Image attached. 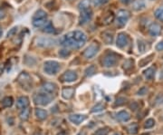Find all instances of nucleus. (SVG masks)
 <instances>
[{"mask_svg":"<svg viewBox=\"0 0 163 135\" xmlns=\"http://www.w3.org/2000/svg\"><path fill=\"white\" fill-rule=\"evenodd\" d=\"M86 39H87V36L82 31L75 30V31H73V32H70L64 35L61 38L60 44L65 47L78 49V48H81L84 45Z\"/></svg>","mask_w":163,"mask_h":135,"instance_id":"obj_1","label":"nucleus"},{"mask_svg":"<svg viewBox=\"0 0 163 135\" xmlns=\"http://www.w3.org/2000/svg\"><path fill=\"white\" fill-rule=\"evenodd\" d=\"M17 82L22 86V88L25 89L26 91H30L33 88L32 78L26 72H23L19 75V76L17 78Z\"/></svg>","mask_w":163,"mask_h":135,"instance_id":"obj_2","label":"nucleus"},{"mask_svg":"<svg viewBox=\"0 0 163 135\" xmlns=\"http://www.w3.org/2000/svg\"><path fill=\"white\" fill-rule=\"evenodd\" d=\"M60 70V64L56 61H46L44 64V71L48 75H54Z\"/></svg>","mask_w":163,"mask_h":135,"instance_id":"obj_3","label":"nucleus"},{"mask_svg":"<svg viewBox=\"0 0 163 135\" xmlns=\"http://www.w3.org/2000/svg\"><path fill=\"white\" fill-rule=\"evenodd\" d=\"M52 98L46 93H37L34 96V102L37 105H47L51 103Z\"/></svg>","mask_w":163,"mask_h":135,"instance_id":"obj_4","label":"nucleus"},{"mask_svg":"<svg viewBox=\"0 0 163 135\" xmlns=\"http://www.w3.org/2000/svg\"><path fill=\"white\" fill-rule=\"evenodd\" d=\"M117 62H118V55L114 53H110L103 57L102 64H103V66L109 68V67L114 66L117 64Z\"/></svg>","mask_w":163,"mask_h":135,"instance_id":"obj_5","label":"nucleus"},{"mask_svg":"<svg viewBox=\"0 0 163 135\" xmlns=\"http://www.w3.org/2000/svg\"><path fill=\"white\" fill-rule=\"evenodd\" d=\"M131 16V13L128 10L121 9L117 13V23L120 27L124 26Z\"/></svg>","mask_w":163,"mask_h":135,"instance_id":"obj_6","label":"nucleus"},{"mask_svg":"<svg viewBox=\"0 0 163 135\" xmlns=\"http://www.w3.org/2000/svg\"><path fill=\"white\" fill-rule=\"evenodd\" d=\"M57 41L53 38L48 37H39L36 39V45L40 47H51L55 46Z\"/></svg>","mask_w":163,"mask_h":135,"instance_id":"obj_7","label":"nucleus"},{"mask_svg":"<svg viewBox=\"0 0 163 135\" xmlns=\"http://www.w3.org/2000/svg\"><path fill=\"white\" fill-rule=\"evenodd\" d=\"M92 17V11L91 8L82 10L81 14H80V17H79V23H80V25L87 24L88 22L91 21Z\"/></svg>","mask_w":163,"mask_h":135,"instance_id":"obj_8","label":"nucleus"},{"mask_svg":"<svg viewBox=\"0 0 163 135\" xmlns=\"http://www.w3.org/2000/svg\"><path fill=\"white\" fill-rule=\"evenodd\" d=\"M98 51H99V46L97 44H92L85 49V51L83 52L82 54L86 59H92L98 53Z\"/></svg>","mask_w":163,"mask_h":135,"instance_id":"obj_9","label":"nucleus"},{"mask_svg":"<svg viewBox=\"0 0 163 135\" xmlns=\"http://www.w3.org/2000/svg\"><path fill=\"white\" fill-rule=\"evenodd\" d=\"M78 78V75L74 71H67L63 73V75L61 76V81L63 82H75Z\"/></svg>","mask_w":163,"mask_h":135,"instance_id":"obj_10","label":"nucleus"},{"mask_svg":"<svg viewBox=\"0 0 163 135\" xmlns=\"http://www.w3.org/2000/svg\"><path fill=\"white\" fill-rule=\"evenodd\" d=\"M129 43V37L125 33H120L117 36L116 46L120 48H124Z\"/></svg>","mask_w":163,"mask_h":135,"instance_id":"obj_11","label":"nucleus"},{"mask_svg":"<svg viewBox=\"0 0 163 135\" xmlns=\"http://www.w3.org/2000/svg\"><path fill=\"white\" fill-rule=\"evenodd\" d=\"M162 27L158 23H152L149 27V32L152 36H157L161 33Z\"/></svg>","mask_w":163,"mask_h":135,"instance_id":"obj_12","label":"nucleus"},{"mask_svg":"<svg viewBox=\"0 0 163 135\" xmlns=\"http://www.w3.org/2000/svg\"><path fill=\"white\" fill-rule=\"evenodd\" d=\"M86 115L83 114H72L69 116V120L76 125H79L84 120H86Z\"/></svg>","mask_w":163,"mask_h":135,"instance_id":"obj_13","label":"nucleus"},{"mask_svg":"<svg viewBox=\"0 0 163 135\" xmlns=\"http://www.w3.org/2000/svg\"><path fill=\"white\" fill-rule=\"evenodd\" d=\"M29 105V99L27 96H21L16 100V107L20 110L26 109Z\"/></svg>","mask_w":163,"mask_h":135,"instance_id":"obj_14","label":"nucleus"},{"mask_svg":"<svg viewBox=\"0 0 163 135\" xmlns=\"http://www.w3.org/2000/svg\"><path fill=\"white\" fill-rule=\"evenodd\" d=\"M116 118L118 121L120 122H128L130 119H131V115L128 111H119L117 114H116Z\"/></svg>","mask_w":163,"mask_h":135,"instance_id":"obj_15","label":"nucleus"},{"mask_svg":"<svg viewBox=\"0 0 163 135\" xmlns=\"http://www.w3.org/2000/svg\"><path fill=\"white\" fill-rule=\"evenodd\" d=\"M102 38L103 42L107 45H110L113 41V32L110 31H105L102 34Z\"/></svg>","mask_w":163,"mask_h":135,"instance_id":"obj_16","label":"nucleus"},{"mask_svg":"<svg viewBox=\"0 0 163 135\" xmlns=\"http://www.w3.org/2000/svg\"><path fill=\"white\" fill-rule=\"evenodd\" d=\"M42 89L46 93H54L56 91V85L53 82H45L42 86Z\"/></svg>","mask_w":163,"mask_h":135,"instance_id":"obj_17","label":"nucleus"},{"mask_svg":"<svg viewBox=\"0 0 163 135\" xmlns=\"http://www.w3.org/2000/svg\"><path fill=\"white\" fill-rule=\"evenodd\" d=\"M74 88L67 87V88H63V91H62V95L66 100L71 99L74 96Z\"/></svg>","mask_w":163,"mask_h":135,"instance_id":"obj_18","label":"nucleus"},{"mask_svg":"<svg viewBox=\"0 0 163 135\" xmlns=\"http://www.w3.org/2000/svg\"><path fill=\"white\" fill-rule=\"evenodd\" d=\"M13 103H14V100L12 97L10 96H6L5 97L2 102H1V105L4 107V108H8V107H11L13 105Z\"/></svg>","mask_w":163,"mask_h":135,"instance_id":"obj_19","label":"nucleus"},{"mask_svg":"<svg viewBox=\"0 0 163 135\" xmlns=\"http://www.w3.org/2000/svg\"><path fill=\"white\" fill-rule=\"evenodd\" d=\"M47 18H43V19H34L33 20V26L36 28H43L47 23Z\"/></svg>","mask_w":163,"mask_h":135,"instance_id":"obj_20","label":"nucleus"},{"mask_svg":"<svg viewBox=\"0 0 163 135\" xmlns=\"http://www.w3.org/2000/svg\"><path fill=\"white\" fill-rule=\"evenodd\" d=\"M155 75V68L154 67H150L147 70L144 71V76L147 80H151Z\"/></svg>","mask_w":163,"mask_h":135,"instance_id":"obj_21","label":"nucleus"},{"mask_svg":"<svg viewBox=\"0 0 163 135\" xmlns=\"http://www.w3.org/2000/svg\"><path fill=\"white\" fill-rule=\"evenodd\" d=\"M35 116H36L39 120L43 121V120H45V119L47 118V112H46V111H45V110L36 109V110H35Z\"/></svg>","mask_w":163,"mask_h":135,"instance_id":"obj_22","label":"nucleus"},{"mask_svg":"<svg viewBox=\"0 0 163 135\" xmlns=\"http://www.w3.org/2000/svg\"><path fill=\"white\" fill-rule=\"evenodd\" d=\"M42 30H43V32H45V33H47V34H53L55 32V29H54V26H53V24L50 22V21H48L46 24H45V26L42 28Z\"/></svg>","mask_w":163,"mask_h":135,"instance_id":"obj_23","label":"nucleus"},{"mask_svg":"<svg viewBox=\"0 0 163 135\" xmlns=\"http://www.w3.org/2000/svg\"><path fill=\"white\" fill-rule=\"evenodd\" d=\"M43 18H47V14L42 9L36 11L35 14L33 16V20H34V19H43Z\"/></svg>","mask_w":163,"mask_h":135,"instance_id":"obj_24","label":"nucleus"},{"mask_svg":"<svg viewBox=\"0 0 163 135\" xmlns=\"http://www.w3.org/2000/svg\"><path fill=\"white\" fill-rule=\"evenodd\" d=\"M126 129H127V131H128V133H129L130 134H136V133H138L139 126H138L137 123L133 122V123L128 125V126L126 127Z\"/></svg>","mask_w":163,"mask_h":135,"instance_id":"obj_25","label":"nucleus"},{"mask_svg":"<svg viewBox=\"0 0 163 135\" xmlns=\"http://www.w3.org/2000/svg\"><path fill=\"white\" fill-rule=\"evenodd\" d=\"M30 112H31V110L29 108H26L22 110V112L20 113V119L23 120V121H27L29 119V116H30Z\"/></svg>","mask_w":163,"mask_h":135,"instance_id":"obj_26","label":"nucleus"},{"mask_svg":"<svg viewBox=\"0 0 163 135\" xmlns=\"http://www.w3.org/2000/svg\"><path fill=\"white\" fill-rule=\"evenodd\" d=\"M90 5H91V2L90 0H82V2H80L78 7L80 9V11L82 10H84V9H88L90 8Z\"/></svg>","mask_w":163,"mask_h":135,"instance_id":"obj_27","label":"nucleus"},{"mask_svg":"<svg viewBox=\"0 0 163 135\" xmlns=\"http://www.w3.org/2000/svg\"><path fill=\"white\" fill-rule=\"evenodd\" d=\"M96 73V67L94 65H90L85 70V75L86 76H92Z\"/></svg>","mask_w":163,"mask_h":135,"instance_id":"obj_28","label":"nucleus"},{"mask_svg":"<svg viewBox=\"0 0 163 135\" xmlns=\"http://www.w3.org/2000/svg\"><path fill=\"white\" fill-rule=\"evenodd\" d=\"M110 133V128L109 127H103L99 130H97L93 135H108Z\"/></svg>","mask_w":163,"mask_h":135,"instance_id":"obj_29","label":"nucleus"},{"mask_svg":"<svg viewBox=\"0 0 163 135\" xmlns=\"http://www.w3.org/2000/svg\"><path fill=\"white\" fill-rule=\"evenodd\" d=\"M133 7H134L135 10H141L145 7V3H144L143 0H138L134 3Z\"/></svg>","mask_w":163,"mask_h":135,"instance_id":"obj_30","label":"nucleus"},{"mask_svg":"<svg viewBox=\"0 0 163 135\" xmlns=\"http://www.w3.org/2000/svg\"><path fill=\"white\" fill-rule=\"evenodd\" d=\"M154 15H155L157 19L163 22V7H159L158 9H156Z\"/></svg>","mask_w":163,"mask_h":135,"instance_id":"obj_31","label":"nucleus"},{"mask_svg":"<svg viewBox=\"0 0 163 135\" xmlns=\"http://www.w3.org/2000/svg\"><path fill=\"white\" fill-rule=\"evenodd\" d=\"M153 55L151 54V55H150V56H148V57H146V58H144V59H142V60H140L139 62V66H144V65H146L147 64H149L151 60H152V57Z\"/></svg>","mask_w":163,"mask_h":135,"instance_id":"obj_32","label":"nucleus"},{"mask_svg":"<svg viewBox=\"0 0 163 135\" xmlns=\"http://www.w3.org/2000/svg\"><path fill=\"white\" fill-rule=\"evenodd\" d=\"M154 125H155V121L153 119H148L144 123V128L145 129H150Z\"/></svg>","mask_w":163,"mask_h":135,"instance_id":"obj_33","label":"nucleus"},{"mask_svg":"<svg viewBox=\"0 0 163 135\" xmlns=\"http://www.w3.org/2000/svg\"><path fill=\"white\" fill-rule=\"evenodd\" d=\"M132 65H133V60L128 59V60H126V61L124 62V64H123V68H124L125 70H130V69L132 67Z\"/></svg>","mask_w":163,"mask_h":135,"instance_id":"obj_34","label":"nucleus"},{"mask_svg":"<svg viewBox=\"0 0 163 135\" xmlns=\"http://www.w3.org/2000/svg\"><path fill=\"white\" fill-rule=\"evenodd\" d=\"M126 102H127V99H126V98H124V97H119V98H117L116 101H115V105H116V106H117V105H118V106H121V105L125 104Z\"/></svg>","mask_w":163,"mask_h":135,"instance_id":"obj_35","label":"nucleus"},{"mask_svg":"<svg viewBox=\"0 0 163 135\" xmlns=\"http://www.w3.org/2000/svg\"><path fill=\"white\" fill-rule=\"evenodd\" d=\"M104 109V106H103V104H96L95 106H93L92 109V112H98V111H103Z\"/></svg>","mask_w":163,"mask_h":135,"instance_id":"obj_36","label":"nucleus"},{"mask_svg":"<svg viewBox=\"0 0 163 135\" xmlns=\"http://www.w3.org/2000/svg\"><path fill=\"white\" fill-rule=\"evenodd\" d=\"M113 19H114V15H113L112 13H110L108 16L105 17V19H104V24H105V25L110 24V23L113 21Z\"/></svg>","mask_w":163,"mask_h":135,"instance_id":"obj_37","label":"nucleus"},{"mask_svg":"<svg viewBox=\"0 0 163 135\" xmlns=\"http://www.w3.org/2000/svg\"><path fill=\"white\" fill-rule=\"evenodd\" d=\"M138 46H139V52L140 53H143L144 51H145V49H146V44L143 42V41H141V40H139L138 41Z\"/></svg>","mask_w":163,"mask_h":135,"instance_id":"obj_38","label":"nucleus"},{"mask_svg":"<svg viewBox=\"0 0 163 135\" xmlns=\"http://www.w3.org/2000/svg\"><path fill=\"white\" fill-rule=\"evenodd\" d=\"M70 54H71L70 51L67 50V49H63V50H61V51L59 52V55H60L61 57H63V58H65V57L69 56Z\"/></svg>","mask_w":163,"mask_h":135,"instance_id":"obj_39","label":"nucleus"},{"mask_svg":"<svg viewBox=\"0 0 163 135\" xmlns=\"http://www.w3.org/2000/svg\"><path fill=\"white\" fill-rule=\"evenodd\" d=\"M108 1L109 0H92V3H93L94 5L99 6V5H102L103 4H106Z\"/></svg>","mask_w":163,"mask_h":135,"instance_id":"obj_40","label":"nucleus"},{"mask_svg":"<svg viewBox=\"0 0 163 135\" xmlns=\"http://www.w3.org/2000/svg\"><path fill=\"white\" fill-rule=\"evenodd\" d=\"M16 32H17V27H13V28L10 29L9 32L7 33V37H12L13 35H15L16 34Z\"/></svg>","mask_w":163,"mask_h":135,"instance_id":"obj_41","label":"nucleus"},{"mask_svg":"<svg viewBox=\"0 0 163 135\" xmlns=\"http://www.w3.org/2000/svg\"><path fill=\"white\" fill-rule=\"evenodd\" d=\"M147 92H148L147 88H146V87H142V88H140V89L139 90L138 94H139V95H144V94L147 93Z\"/></svg>","mask_w":163,"mask_h":135,"instance_id":"obj_42","label":"nucleus"},{"mask_svg":"<svg viewBox=\"0 0 163 135\" xmlns=\"http://www.w3.org/2000/svg\"><path fill=\"white\" fill-rule=\"evenodd\" d=\"M156 49H157L158 51H163V41H161L159 44H157Z\"/></svg>","mask_w":163,"mask_h":135,"instance_id":"obj_43","label":"nucleus"},{"mask_svg":"<svg viewBox=\"0 0 163 135\" xmlns=\"http://www.w3.org/2000/svg\"><path fill=\"white\" fill-rule=\"evenodd\" d=\"M5 16V10L2 9V8H0V20L3 19Z\"/></svg>","mask_w":163,"mask_h":135,"instance_id":"obj_44","label":"nucleus"},{"mask_svg":"<svg viewBox=\"0 0 163 135\" xmlns=\"http://www.w3.org/2000/svg\"><path fill=\"white\" fill-rule=\"evenodd\" d=\"M122 4H125V5H128V4H130V3H132V1H134V0H120Z\"/></svg>","mask_w":163,"mask_h":135,"instance_id":"obj_45","label":"nucleus"},{"mask_svg":"<svg viewBox=\"0 0 163 135\" xmlns=\"http://www.w3.org/2000/svg\"><path fill=\"white\" fill-rule=\"evenodd\" d=\"M2 33H3V31H2V28L0 27V37L2 36Z\"/></svg>","mask_w":163,"mask_h":135,"instance_id":"obj_46","label":"nucleus"},{"mask_svg":"<svg viewBox=\"0 0 163 135\" xmlns=\"http://www.w3.org/2000/svg\"><path fill=\"white\" fill-rule=\"evenodd\" d=\"M78 135H86V134H85V133H84V132H82V133H79Z\"/></svg>","mask_w":163,"mask_h":135,"instance_id":"obj_47","label":"nucleus"},{"mask_svg":"<svg viewBox=\"0 0 163 135\" xmlns=\"http://www.w3.org/2000/svg\"><path fill=\"white\" fill-rule=\"evenodd\" d=\"M113 135H119V134H118V133H114V134H113Z\"/></svg>","mask_w":163,"mask_h":135,"instance_id":"obj_48","label":"nucleus"},{"mask_svg":"<svg viewBox=\"0 0 163 135\" xmlns=\"http://www.w3.org/2000/svg\"><path fill=\"white\" fill-rule=\"evenodd\" d=\"M35 135H41V134H35Z\"/></svg>","mask_w":163,"mask_h":135,"instance_id":"obj_49","label":"nucleus"}]
</instances>
